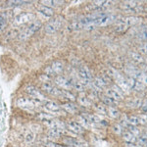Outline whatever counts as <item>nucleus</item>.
Masks as SVG:
<instances>
[{"mask_svg": "<svg viewBox=\"0 0 147 147\" xmlns=\"http://www.w3.org/2000/svg\"><path fill=\"white\" fill-rule=\"evenodd\" d=\"M64 70V64L61 61H55V62L51 63L49 66L44 69V74L48 77H52V76L59 75L63 72Z\"/></svg>", "mask_w": 147, "mask_h": 147, "instance_id": "39448f33", "label": "nucleus"}, {"mask_svg": "<svg viewBox=\"0 0 147 147\" xmlns=\"http://www.w3.org/2000/svg\"><path fill=\"white\" fill-rule=\"evenodd\" d=\"M107 84V82L103 79V78H97V79L94 80V85L98 88H102L104 87L105 85Z\"/></svg>", "mask_w": 147, "mask_h": 147, "instance_id": "412c9836", "label": "nucleus"}, {"mask_svg": "<svg viewBox=\"0 0 147 147\" xmlns=\"http://www.w3.org/2000/svg\"><path fill=\"white\" fill-rule=\"evenodd\" d=\"M78 100H79V102L82 105H84V106H89L90 105V101H89V99L87 98L86 96H84V95H80L79 98H78Z\"/></svg>", "mask_w": 147, "mask_h": 147, "instance_id": "393cba45", "label": "nucleus"}, {"mask_svg": "<svg viewBox=\"0 0 147 147\" xmlns=\"http://www.w3.org/2000/svg\"><path fill=\"white\" fill-rule=\"evenodd\" d=\"M54 82H55L59 87L64 89V90H67V89H70L73 87L72 80L66 79V78L62 77V76H57L55 79H54Z\"/></svg>", "mask_w": 147, "mask_h": 147, "instance_id": "0eeeda50", "label": "nucleus"}, {"mask_svg": "<svg viewBox=\"0 0 147 147\" xmlns=\"http://www.w3.org/2000/svg\"><path fill=\"white\" fill-rule=\"evenodd\" d=\"M127 147H138V146H136V144H134V143H127Z\"/></svg>", "mask_w": 147, "mask_h": 147, "instance_id": "79ce46f5", "label": "nucleus"}, {"mask_svg": "<svg viewBox=\"0 0 147 147\" xmlns=\"http://www.w3.org/2000/svg\"><path fill=\"white\" fill-rule=\"evenodd\" d=\"M37 118H38L39 120H41V121H47V120H51V119H54V117H53V115L52 114H49V113H45V112H43V113H40L37 115Z\"/></svg>", "mask_w": 147, "mask_h": 147, "instance_id": "4be33fe9", "label": "nucleus"}, {"mask_svg": "<svg viewBox=\"0 0 147 147\" xmlns=\"http://www.w3.org/2000/svg\"><path fill=\"white\" fill-rule=\"evenodd\" d=\"M41 26H42V23L38 20H34V22L28 24L27 27L19 34V36H18L19 40L25 41V40H27L28 38H30V36H32V35L41 28Z\"/></svg>", "mask_w": 147, "mask_h": 147, "instance_id": "f257e3e1", "label": "nucleus"}, {"mask_svg": "<svg viewBox=\"0 0 147 147\" xmlns=\"http://www.w3.org/2000/svg\"><path fill=\"white\" fill-rule=\"evenodd\" d=\"M72 85L74 88L77 89L78 91H82L85 87V85L80 80H72Z\"/></svg>", "mask_w": 147, "mask_h": 147, "instance_id": "aec40b11", "label": "nucleus"}, {"mask_svg": "<svg viewBox=\"0 0 147 147\" xmlns=\"http://www.w3.org/2000/svg\"><path fill=\"white\" fill-rule=\"evenodd\" d=\"M16 104H17L19 108L25 111H32L39 105L38 102H36L34 99L30 98V97L27 96L19 97L17 101H16Z\"/></svg>", "mask_w": 147, "mask_h": 147, "instance_id": "f03ea898", "label": "nucleus"}, {"mask_svg": "<svg viewBox=\"0 0 147 147\" xmlns=\"http://www.w3.org/2000/svg\"><path fill=\"white\" fill-rule=\"evenodd\" d=\"M97 110H98V112H100L101 114H106L107 112H106V109L105 107H104L103 105H97Z\"/></svg>", "mask_w": 147, "mask_h": 147, "instance_id": "e433bc0d", "label": "nucleus"}, {"mask_svg": "<svg viewBox=\"0 0 147 147\" xmlns=\"http://www.w3.org/2000/svg\"><path fill=\"white\" fill-rule=\"evenodd\" d=\"M141 38H143L144 40H147V30H144L141 32Z\"/></svg>", "mask_w": 147, "mask_h": 147, "instance_id": "ea45409f", "label": "nucleus"}, {"mask_svg": "<svg viewBox=\"0 0 147 147\" xmlns=\"http://www.w3.org/2000/svg\"><path fill=\"white\" fill-rule=\"evenodd\" d=\"M28 2L27 1H20V0H16V1H10L8 2V5H11V6H21V5H24V4H28Z\"/></svg>", "mask_w": 147, "mask_h": 147, "instance_id": "7c9ffc66", "label": "nucleus"}, {"mask_svg": "<svg viewBox=\"0 0 147 147\" xmlns=\"http://www.w3.org/2000/svg\"><path fill=\"white\" fill-rule=\"evenodd\" d=\"M79 76H80V80H86V82H90L91 79H92V76H91L90 72H89V71L84 67L80 68L79 70Z\"/></svg>", "mask_w": 147, "mask_h": 147, "instance_id": "ddd939ff", "label": "nucleus"}, {"mask_svg": "<svg viewBox=\"0 0 147 147\" xmlns=\"http://www.w3.org/2000/svg\"><path fill=\"white\" fill-rule=\"evenodd\" d=\"M93 4H94V5H95V6H97V7H100V8H101V7H104V6H107V5H109V4H110V3H109L108 1H95Z\"/></svg>", "mask_w": 147, "mask_h": 147, "instance_id": "473e14b6", "label": "nucleus"}, {"mask_svg": "<svg viewBox=\"0 0 147 147\" xmlns=\"http://www.w3.org/2000/svg\"><path fill=\"white\" fill-rule=\"evenodd\" d=\"M113 130L117 134H122V127H121L120 125H113Z\"/></svg>", "mask_w": 147, "mask_h": 147, "instance_id": "72a5a7b5", "label": "nucleus"}, {"mask_svg": "<svg viewBox=\"0 0 147 147\" xmlns=\"http://www.w3.org/2000/svg\"><path fill=\"white\" fill-rule=\"evenodd\" d=\"M44 125H47L50 129H61V130H64L66 127L65 124L63 122L59 120H55V119H51V120H47V121H44Z\"/></svg>", "mask_w": 147, "mask_h": 147, "instance_id": "1a4fd4ad", "label": "nucleus"}, {"mask_svg": "<svg viewBox=\"0 0 147 147\" xmlns=\"http://www.w3.org/2000/svg\"><path fill=\"white\" fill-rule=\"evenodd\" d=\"M7 27V20L3 15L0 14V32H2Z\"/></svg>", "mask_w": 147, "mask_h": 147, "instance_id": "a878e982", "label": "nucleus"}, {"mask_svg": "<svg viewBox=\"0 0 147 147\" xmlns=\"http://www.w3.org/2000/svg\"><path fill=\"white\" fill-rule=\"evenodd\" d=\"M124 22L127 24V26H132V25H136V24L138 22V19H136V18H134V17H129V18H127V19H125V20H123Z\"/></svg>", "mask_w": 147, "mask_h": 147, "instance_id": "bb28decb", "label": "nucleus"}, {"mask_svg": "<svg viewBox=\"0 0 147 147\" xmlns=\"http://www.w3.org/2000/svg\"><path fill=\"white\" fill-rule=\"evenodd\" d=\"M34 138H35V134H34V132L32 131V129L26 132V134H25V141L27 142L28 144H32V142L34 141Z\"/></svg>", "mask_w": 147, "mask_h": 147, "instance_id": "6ab92c4d", "label": "nucleus"}, {"mask_svg": "<svg viewBox=\"0 0 147 147\" xmlns=\"http://www.w3.org/2000/svg\"><path fill=\"white\" fill-rule=\"evenodd\" d=\"M114 99H112V98H110V97H105V98L103 99V102L105 104H109V105H110V104H113L114 103Z\"/></svg>", "mask_w": 147, "mask_h": 147, "instance_id": "4c0bfd02", "label": "nucleus"}, {"mask_svg": "<svg viewBox=\"0 0 147 147\" xmlns=\"http://www.w3.org/2000/svg\"><path fill=\"white\" fill-rule=\"evenodd\" d=\"M64 130H61V129H50L48 131V137L51 139H56V138H59L61 137V136L63 134Z\"/></svg>", "mask_w": 147, "mask_h": 147, "instance_id": "a211bd4d", "label": "nucleus"}, {"mask_svg": "<svg viewBox=\"0 0 147 147\" xmlns=\"http://www.w3.org/2000/svg\"><path fill=\"white\" fill-rule=\"evenodd\" d=\"M127 121L129 123L130 125H134L140 124V123H139V118L138 117H134V116H129V117H127Z\"/></svg>", "mask_w": 147, "mask_h": 147, "instance_id": "cd10ccee", "label": "nucleus"}, {"mask_svg": "<svg viewBox=\"0 0 147 147\" xmlns=\"http://www.w3.org/2000/svg\"><path fill=\"white\" fill-rule=\"evenodd\" d=\"M123 137H124V140L127 141V143H134L136 141V136L130 131H125L123 134Z\"/></svg>", "mask_w": 147, "mask_h": 147, "instance_id": "f3484780", "label": "nucleus"}, {"mask_svg": "<svg viewBox=\"0 0 147 147\" xmlns=\"http://www.w3.org/2000/svg\"><path fill=\"white\" fill-rule=\"evenodd\" d=\"M64 23V18L62 16H58V17L54 18L53 20H51L50 22L46 25L45 27V32L47 34H54L57 30H60V28L62 27Z\"/></svg>", "mask_w": 147, "mask_h": 147, "instance_id": "423d86ee", "label": "nucleus"}, {"mask_svg": "<svg viewBox=\"0 0 147 147\" xmlns=\"http://www.w3.org/2000/svg\"><path fill=\"white\" fill-rule=\"evenodd\" d=\"M44 109L46 110L47 113L51 114V113H54V114H57L60 112V105H58L57 103L53 101H46L44 103Z\"/></svg>", "mask_w": 147, "mask_h": 147, "instance_id": "9d476101", "label": "nucleus"}, {"mask_svg": "<svg viewBox=\"0 0 147 147\" xmlns=\"http://www.w3.org/2000/svg\"><path fill=\"white\" fill-rule=\"evenodd\" d=\"M107 95L110 98L114 99V100H119V99L122 98V95L119 91H117L115 88H110L107 90Z\"/></svg>", "mask_w": 147, "mask_h": 147, "instance_id": "dca6fc26", "label": "nucleus"}, {"mask_svg": "<svg viewBox=\"0 0 147 147\" xmlns=\"http://www.w3.org/2000/svg\"><path fill=\"white\" fill-rule=\"evenodd\" d=\"M61 109H63L64 111L68 113H75L77 111V106L75 105L74 103H71V102H68V103H64L62 105H60Z\"/></svg>", "mask_w": 147, "mask_h": 147, "instance_id": "2eb2a0df", "label": "nucleus"}, {"mask_svg": "<svg viewBox=\"0 0 147 147\" xmlns=\"http://www.w3.org/2000/svg\"><path fill=\"white\" fill-rule=\"evenodd\" d=\"M39 79L42 82V84H44V82H50V80H49V77H48V76H46L45 74H44V75H42V76H40Z\"/></svg>", "mask_w": 147, "mask_h": 147, "instance_id": "f704fd0d", "label": "nucleus"}, {"mask_svg": "<svg viewBox=\"0 0 147 147\" xmlns=\"http://www.w3.org/2000/svg\"><path fill=\"white\" fill-rule=\"evenodd\" d=\"M61 96H64L66 98L70 99V100H75V96L73 95L71 92H69L68 90H64V89H61Z\"/></svg>", "mask_w": 147, "mask_h": 147, "instance_id": "c85d7f7f", "label": "nucleus"}, {"mask_svg": "<svg viewBox=\"0 0 147 147\" xmlns=\"http://www.w3.org/2000/svg\"><path fill=\"white\" fill-rule=\"evenodd\" d=\"M62 141L64 144H66V145L69 147H78V146L82 145V143H80L79 140H77L76 138H73V137H69V136L64 137L62 139Z\"/></svg>", "mask_w": 147, "mask_h": 147, "instance_id": "4468645a", "label": "nucleus"}, {"mask_svg": "<svg viewBox=\"0 0 147 147\" xmlns=\"http://www.w3.org/2000/svg\"><path fill=\"white\" fill-rule=\"evenodd\" d=\"M37 12H38L40 15H42L43 17H46V18L52 17L54 14L53 9L50 8V7L42 5V4H40V5L37 7Z\"/></svg>", "mask_w": 147, "mask_h": 147, "instance_id": "f8f14e48", "label": "nucleus"}, {"mask_svg": "<svg viewBox=\"0 0 147 147\" xmlns=\"http://www.w3.org/2000/svg\"><path fill=\"white\" fill-rule=\"evenodd\" d=\"M61 3H62V2H60V1H51V0L40 2V4H42V5H44V6H47V7H50V8H53L54 6L59 5V4H61Z\"/></svg>", "mask_w": 147, "mask_h": 147, "instance_id": "5701e85b", "label": "nucleus"}, {"mask_svg": "<svg viewBox=\"0 0 147 147\" xmlns=\"http://www.w3.org/2000/svg\"><path fill=\"white\" fill-rule=\"evenodd\" d=\"M146 82H147V78H146Z\"/></svg>", "mask_w": 147, "mask_h": 147, "instance_id": "37998d69", "label": "nucleus"}, {"mask_svg": "<svg viewBox=\"0 0 147 147\" xmlns=\"http://www.w3.org/2000/svg\"><path fill=\"white\" fill-rule=\"evenodd\" d=\"M141 51H143L144 53H147V44H145V45H144V46H142Z\"/></svg>", "mask_w": 147, "mask_h": 147, "instance_id": "a19ab883", "label": "nucleus"}, {"mask_svg": "<svg viewBox=\"0 0 147 147\" xmlns=\"http://www.w3.org/2000/svg\"><path fill=\"white\" fill-rule=\"evenodd\" d=\"M129 28V26L125 24L124 21H122L120 24H118L117 25V27H116V28H115V30L117 32H124V30H125L127 28Z\"/></svg>", "mask_w": 147, "mask_h": 147, "instance_id": "b1692460", "label": "nucleus"}, {"mask_svg": "<svg viewBox=\"0 0 147 147\" xmlns=\"http://www.w3.org/2000/svg\"><path fill=\"white\" fill-rule=\"evenodd\" d=\"M45 147H63V146L58 143H55V142H47V143H45Z\"/></svg>", "mask_w": 147, "mask_h": 147, "instance_id": "c9c22d12", "label": "nucleus"}, {"mask_svg": "<svg viewBox=\"0 0 147 147\" xmlns=\"http://www.w3.org/2000/svg\"><path fill=\"white\" fill-rule=\"evenodd\" d=\"M138 143L140 145H144V144L147 143V134H141L138 138Z\"/></svg>", "mask_w": 147, "mask_h": 147, "instance_id": "2f4dec72", "label": "nucleus"}, {"mask_svg": "<svg viewBox=\"0 0 147 147\" xmlns=\"http://www.w3.org/2000/svg\"><path fill=\"white\" fill-rule=\"evenodd\" d=\"M34 14L32 12H22L15 16L13 20V25L16 27H21V26L27 25L34 22Z\"/></svg>", "mask_w": 147, "mask_h": 147, "instance_id": "7ed1b4c3", "label": "nucleus"}, {"mask_svg": "<svg viewBox=\"0 0 147 147\" xmlns=\"http://www.w3.org/2000/svg\"><path fill=\"white\" fill-rule=\"evenodd\" d=\"M25 91L28 95V97H30L32 99H34V100H35L36 102H38V103H42V102L45 103L47 101V98L45 97V95H43L38 89L35 88V87L32 86V85H28V86H26Z\"/></svg>", "mask_w": 147, "mask_h": 147, "instance_id": "20e7f679", "label": "nucleus"}, {"mask_svg": "<svg viewBox=\"0 0 147 147\" xmlns=\"http://www.w3.org/2000/svg\"><path fill=\"white\" fill-rule=\"evenodd\" d=\"M67 127L72 132H74V134H82V130H84V129H82V125L79 124L78 122H76V121H70V122L68 123V125H67Z\"/></svg>", "mask_w": 147, "mask_h": 147, "instance_id": "9b49d317", "label": "nucleus"}, {"mask_svg": "<svg viewBox=\"0 0 147 147\" xmlns=\"http://www.w3.org/2000/svg\"><path fill=\"white\" fill-rule=\"evenodd\" d=\"M108 113L112 118H117L118 116H119V111H118L116 108H114V107H109Z\"/></svg>", "mask_w": 147, "mask_h": 147, "instance_id": "c756f323", "label": "nucleus"}, {"mask_svg": "<svg viewBox=\"0 0 147 147\" xmlns=\"http://www.w3.org/2000/svg\"><path fill=\"white\" fill-rule=\"evenodd\" d=\"M116 19V17L114 15H103L102 17H100L99 19H97V20L94 21L93 23L91 24L90 26H88V27H92V26H94V27H97V26H105V25H108V24H111L113 22L114 20Z\"/></svg>", "mask_w": 147, "mask_h": 147, "instance_id": "6e6552de", "label": "nucleus"}, {"mask_svg": "<svg viewBox=\"0 0 147 147\" xmlns=\"http://www.w3.org/2000/svg\"><path fill=\"white\" fill-rule=\"evenodd\" d=\"M139 123L140 124H145L147 123V117L146 116H139Z\"/></svg>", "mask_w": 147, "mask_h": 147, "instance_id": "58836bf2", "label": "nucleus"}]
</instances>
